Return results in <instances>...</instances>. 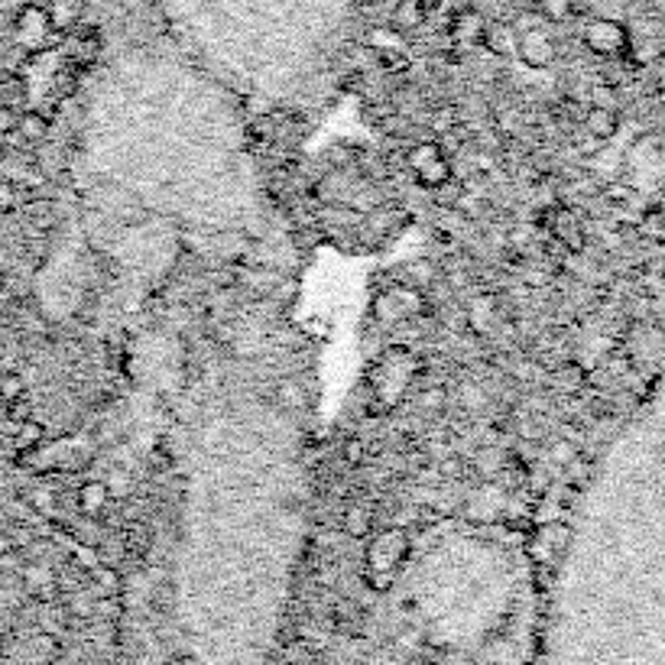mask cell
Wrapping results in <instances>:
<instances>
[{
    "instance_id": "obj_20",
    "label": "cell",
    "mask_w": 665,
    "mask_h": 665,
    "mask_svg": "<svg viewBox=\"0 0 665 665\" xmlns=\"http://www.w3.org/2000/svg\"><path fill=\"white\" fill-rule=\"evenodd\" d=\"M571 7H574V0H536V10H539V17L542 20H549V23H559V20H565L571 13Z\"/></svg>"
},
{
    "instance_id": "obj_5",
    "label": "cell",
    "mask_w": 665,
    "mask_h": 665,
    "mask_svg": "<svg viewBox=\"0 0 665 665\" xmlns=\"http://www.w3.org/2000/svg\"><path fill=\"white\" fill-rule=\"evenodd\" d=\"M406 555H409V536L403 529H383L367 549V559L377 571H396L406 565Z\"/></svg>"
},
{
    "instance_id": "obj_3",
    "label": "cell",
    "mask_w": 665,
    "mask_h": 665,
    "mask_svg": "<svg viewBox=\"0 0 665 665\" xmlns=\"http://www.w3.org/2000/svg\"><path fill=\"white\" fill-rule=\"evenodd\" d=\"M406 163H409L413 176L428 189H438V186L451 183V163H448V156H445V149L438 143H416L409 149Z\"/></svg>"
},
{
    "instance_id": "obj_25",
    "label": "cell",
    "mask_w": 665,
    "mask_h": 665,
    "mask_svg": "<svg viewBox=\"0 0 665 665\" xmlns=\"http://www.w3.org/2000/svg\"><path fill=\"white\" fill-rule=\"evenodd\" d=\"M3 280H7V277H3V270H0V289H3Z\"/></svg>"
},
{
    "instance_id": "obj_11",
    "label": "cell",
    "mask_w": 665,
    "mask_h": 665,
    "mask_svg": "<svg viewBox=\"0 0 665 665\" xmlns=\"http://www.w3.org/2000/svg\"><path fill=\"white\" fill-rule=\"evenodd\" d=\"M46 13L49 23L55 27V33H69L72 27L82 23L85 17V0H46Z\"/></svg>"
},
{
    "instance_id": "obj_22",
    "label": "cell",
    "mask_w": 665,
    "mask_h": 665,
    "mask_svg": "<svg viewBox=\"0 0 665 665\" xmlns=\"http://www.w3.org/2000/svg\"><path fill=\"white\" fill-rule=\"evenodd\" d=\"M17 201H20V189H17V183L0 179V211H10Z\"/></svg>"
},
{
    "instance_id": "obj_19",
    "label": "cell",
    "mask_w": 665,
    "mask_h": 665,
    "mask_svg": "<svg viewBox=\"0 0 665 665\" xmlns=\"http://www.w3.org/2000/svg\"><path fill=\"white\" fill-rule=\"evenodd\" d=\"M23 393H27V383L17 371H3L0 374V403H20Z\"/></svg>"
},
{
    "instance_id": "obj_9",
    "label": "cell",
    "mask_w": 665,
    "mask_h": 665,
    "mask_svg": "<svg viewBox=\"0 0 665 665\" xmlns=\"http://www.w3.org/2000/svg\"><path fill=\"white\" fill-rule=\"evenodd\" d=\"M484 46H487V52H493V55H513L517 46H520V30H517V23H510V20H493V23H487Z\"/></svg>"
},
{
    "instance_id": "obj_4",
    "label": "cell",
    "mask_w": 665,
    "mask_h": 665,
    "mask_svg": "<svg viewBox=\"0 0 665 665\" xmlns=\"http://www.w3.org/2000/svg\"><path fill=\"white\" fill-rule=\"evenodd\" d=\"M59 55L72 65V69H89L95 65L101 55V33L95 27H72L69 33H62V49Z\"/></svg>"
},
{
    "instance_id": "obj_12",
    "label": "cell",
    "mask_w": 665,
    "mask_h": 665,
    "mask_svg": "<svg viewBox=\"0 0 665 665\" xmlns=\"http://www.w3.org/2000/svg\"><path fill=\"white\" fill-rule=\"evenodd\" d=\"M584 131L594 137V141H614L620 131L617 114L611 107H591L588 117H584Z\"/></svg>"
},
{
    "instance_id": "obj_1",
    "label": "cell",
    "mask_w": 665,
    "mask_h": 665,
    "mask_svg": "<svg viewBox=\"0 0 665 665\" xmlns=\"http://www.w3.org/2000/svg\"><path fill=\"white\" fill-rule=\"evenodd\" d=\"M529 614L510 578L435 569L393 594L354 665H526Z\"/></svg>"
},
{
    "instance_id": "obj_17",
    "label": "cell",
    "mask_w": 665,
    "mask_h": 665,
    "mask_svg": "<svg viewBox=\"0 0 665 665\" xmlns=\"http://www.w3.org/2000/svg\"><path fill=\"white\" fill-rule=\"evenodd\" d=\"M403 46H406V37H403L399 30H393V27L371 33V49H374V52L393 55V52H403Z\"/></svg>"
},
{
    "instance_id": "obj_7",
    "label": "cell",
    "mask_w": 665,
    "mask_h": 665,
    "mask_svg": "<svg viewBox=\"0 0 665 665\" xmlns=\"http://www.w3.org/2000/svg\"><path fill=\"white\" fill-rule=\"evenodd\" d=\"M517 55L523 59V65L536 69V72H542V69H549V65L555 62L559 46H555V40H552V37H549L542 27H532V30L520 33V46H517Z\"/></svg>"
},
{
    "instance_id": "obj_6",
    "label": "cell",
    "mask_w": 665,
    "mask_h": 665,
    "mask_svg": "<svg viewBox=\"0 0 665 665\" xmlns=\"http://www.w3.org/2000/svg\"><path fill=\"white\" fill-rule=\"evenodd\" d=\"M581 40H584V46L591 49V52H598V55H617L626 49V30H623V23L620 20H604V17H598V20H591L588 27H584V33H581Z\"/></svg>"
},
{
    "instance_id": "obj_16",
    "label": "cell",
    "mask_w": 665,
    "mask_h": 665,
    "mask_svg": "<svg viewBox=\"0 0 665 665\" xmlns=\"http://www.w3.org/2000/svg\"><path fill=\"white\" fill-rule=\"evenodd\" d=\"M46 441V426L37 423V419H23L17 428V448L20 451H37L40 445Z\"/></svg>"
},
{
    "instance_id": "obj_15",
    "label": "cell",
    "mask_w": 665,
    "mask_h": 665,
    "mask_svg": "<svg viewBox=\"0 0 665 665\" xmlns=\"http://www.w3.org/2000/svg\"><path fill=\"white\" fill-rule=\"evenodd\" d=\"M341 526H344L347 536L364 539V536L374 529V510H371L367 503H351V507L344 510V517H341Z\"/></svg>"
},
{
    "instance_id": "obj_13",
    "label": "cell",
    "mask_w": 665,
    "mask_h": 665,
    "mask_svg": "<svg viewBox=\"0 0 665 665\" xmlns=\"http://www.w3.org/2000/svg\"><path fill=\"white\" fill-rule=\"evenodd\" d=\"M107 503H111V493H107L104 480H85L79 487V510L85 517H101Z\"/></svg>"
},
{
    "instance_id": "obj_8",
    "label": "cell",
    "mask_w": 665,
    "mask_h": 665,
    "mask_svg": "<svg viewBox=\"0 0 665 665\" xmlns=\"http://www.w3.org/2000/svg\"><path fill=\"white\" fill-rule=\"evenodd\" d=\"M487 17L475 10V7H461L455 17H451V27H448V37L458 49H475L484 46V33H487Z\"/></svg>"
},
{
    "instance_id": "obj_10",
    "label": "cell",
    "mask_w": 665,
    "mask_h": 665,
    "mask_svg": "<svg viewBox=\"0 0 665 665\" xmlns=\"http://www.w3.org/2000/svg\"><path fill=\"white\" fill-rule=\"evenodd\" d=\"M426 0H396L393 3V13H389V27L399 30L403 37L419 30L426 23Z\"/></svg>"
},
{
    "instance_id": "obj_23",
    "label": "cell",
    "mask_w": 665,
    "mask_h": 665,
    "mask_svg": "<svg viewBox=\"0 0 665 665\" xmlns=\"http://www.w3.org/2000/svg\"><path fill=\"white\" fill-rule=\"evenodd\" d=\"M591 107H611L614 111V89H607V85H598V89H591Z\"/></svg>"
},
{
    "instance_id": "obj_14",
    "label": "cell",
    "mask_w": 665,
    "mask_h": 665,
    "mask_svg": "<svg viewBox=\"0 0 665 665\" xmlns=\"http://www.w3.org/2000/svg\"><path fill=\"white\" fill-rule=\"evenodd\" d=\"M17 137L23 143H43L49 137V117L40 111L17 114Z\"/></svg>"
},
{
    "instance_id": "obj_27",
    "label": "cell",
    "mask_w": 665,
    "mask_h": 665,
    "mask_svg": "<svg viewBox=\"0 0 665 665\" xmlns=\"http://www.w3.org/2000/svg\"><path fill=\"white\" fill-rule=\"evenodd\" d=\"M497 3H513V0H497Z\"/></svg>"
},
{
    "instance_id": "obj_24",
    "label": "cell",
    "mask_w": 665,
    "mask_h": 665,
    "mask_svg": "<svg viewBox=\"0 0 665 665\" xmlns=\"http://www.w3.org/2000/svg\"><path fill=\"white\" fill-rule=\"evenodd\" d=\"M344 455H347V461H351V465H361V458H364V448H361V441H347V445H344Z\"/></svg>"
},
{
    "instance_id": "obj_18",
    "label": "cell",
    "mask_w": 665,
    "mask_h": 665,
    "mask_svg": "<svg viewBox=\"0 0 665 665\" xmlns=\"http://www.w3.org/2000/svg\"><path fill=\"white\" fill-rule=\"evenodd\" d=\"M104 487H107L111 500H124V497L134 493V477H131V471H124V468H114L111 475L104 477Z\"/></svg>"
},
{
    "instance_id": "obj_26",
    "label": "cell",
    "mask_w": 665,
    "mask_h": 665,
    "mask_svg": "<svg viewBox=\"0 0 665 665\" xmlns=\"http://www.w3.org/2000/svg\"><path fill=\"white\" fill-rule=\"evenodd\" d=\"M364 3H383V0H364Z\"/></svg>"
},
{
    "instance_id": "obj_2",
    "label": "cell",
    "mask_w": 665,
    "mask_h": 665,
    "mask_svg": "<svg viewBox=\"0 0 665 665\" xmlns=\"http://www.w3.org/2000/svg\"><path fill=\"white\" fill-rule=\"evenodd\" d=\"M52 37H55V27L49 23L46 7L27 3V7L13 17V43L23 49L27 55L46 52Z\"/></svg>"
},
{
    "instance_id": "obj_21",
    "label": "cell",
    "mask_w": 665,
    "mask_h": 665,
    "mask_svg": "<svg viewBox=\"0 0 665 665\" xmlns=\"http://www.w3.org/2000/svg\"><path fill=\"white\" fill-rule=\"evenodd\" d=\"M406 283H413V285H432L435 283V270L428 267L426 260H416V263H409L406 267Z\"/></svg>"
}]
</instances>
